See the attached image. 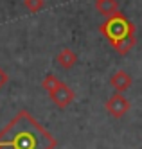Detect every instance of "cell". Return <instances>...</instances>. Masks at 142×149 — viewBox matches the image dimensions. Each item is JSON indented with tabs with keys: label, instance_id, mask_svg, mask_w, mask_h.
<instances>
[{
	"label": "cell",
	"instance_id": "obj_7",
	"mask_svg": "<svg viewBox=\"0 0 142 149\" xmlns=\"http://www.w3.org/2000/svg\"><path fill=\"white\" fill-rule=\"evenodd\" d=\"M95 9L103 16L110 18L112 15L119 13V2L117 0H95Z\"/></svg>",
	"mask_w": 142,
	"mask_h": 149
},
{
	"label": "cell",
	"instance_id": "obj_6",
	"mask_svg": "<svg viewBox=\"0 0 142 149\" xmlns=\"http://www.w3.org/2000/svg\"><path fill=\"white\" fill-rule=\"evenodd\" d=\"M56 61H58V65H59L61 68L70 70V68L76 67V63H78V54H76L72 49L65 47V49L59 50V54L56 56Z\"/></svg>",
	"mask_w": 142,
	"mask_h": 149
},
{
	"label": "cell",
	"instance_id": "obj_1",
	"mask_svg": "<svg viewBox=\"0 0 142 149\" xmlns=\"http://www.w3.org/2000/svg\"><path fill=\"white\" fill-rule=\"evenodd\" d=\"M58 140L27 110H20L0 131V149H54Z\"/></svg>",
	"mask_w": 142,
	"mask_h": 149
},
{
	"label": "cell",
	"instance_id": "obj_8",
	"mask_svg": "<svg viewBox=\"0 0 142 149\" xmlns=\"http://www.w3.org/2000/svg\"><path fill=\"white\" fill-rule=\"evenodd\" d=\"M43 6H45V0H24V7L27 9L29 13H38L43 9Z\"/></svg>",
	"mask_w": 142,
	"mask_h": 149
},
{
	"label": "cell",
	"instance_id": "obj_10",
	"mask_svg": "<svg viewBox=\"0 0 142 149\" xmlns=\"http://www.w3.org/2000/svg\"><path fill=\"white\" fill-rule=\"evenodd\" d=\"M7 81H9V76H7V72L0 67V90H2L6 84H7Z\"/></svg>",
	"mask_w": 142,
	"mask_h": 149
},
{
	"label": "cell",
	"instance_id": "obj_5",
	"mask_svg": "<svg viewBox=\"0 0 142 149\" xmlns=\"http://www.w3.org/2000/svg\"><path fill=\"white\" fill-rule=\"evenodd\" d=\"M110 84H112V88L117 93H124L133 84V77L129 76L126 70H117L113 76H112V79H110Z\"/></svg>",
	"mask_w": 142,
	"mask_h": 149
},
{
	"label": "cell",
	"instance_id": "obj_2",
	"mask_svg": "<svg viewBox=\"0 0 142 149\" xmlns=\"http://www.w3.org/2000/svg\"><path fill=\"white\" fill-rule=\"evenodd\" d=\"M99 33L110 41L113 50L121 56H126L137 45V29L121 11L106 18L99 25Z\"/></svg>",
	"mask_w": 142,
	"mask_h": 149
},
{
	"label": "cell",
	"instance_id": "obj_4",
	"mask_svg": "<svg viewBox=\"0 0 142 149\" xmlns=\"http://www.w3.org/2000/svg\"><path fill=\"white\" fill-rule=\"evenodd\" d=\"M104 108H106V111L110 113L113 119H121V117H124V115L129 111V108H132V102H129L122 93H117V92H115L112 97L106 101Z\"/></svg>",
	"mask_w": 142,
	"mask_h": 149
},
{
	"label": "cell",
	"instance_id": "obj_3",
	"mask_svg": "<svg viewBox=\"0 0 142 149\" xmlns=\"http://www.w3.org/2000/svg\"><path fill=\"white\" fill-rule=\"evenodd\" d=\"M49 97H50V101L56 104L59 110H65L69 104L74 102V99H76V92L69 86V84H65V83L59 81L56 86H54V90L49 92Z\"/></svg>",
	"mask_w": 142,
	"mask_h": 149
},
{
	"label": "cell",
	"instance_id": "obj_9",
	"mask_svg": "<svg viewBox=\"0 0 142 149\" xmlns=\"http://www.w3.org/2000/svg\"><path fill=\"white\" fill-rule=\"evenodd\" d=\"M58 83H59V79H58L56 76H52V74H49V76L43 77V81H41V88L49 93L50 90H54V86H56Z\"/></svg>",
	"mask_w": 142,
	"mask_h": 149
}]
</instances>
